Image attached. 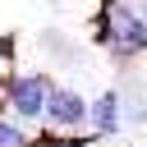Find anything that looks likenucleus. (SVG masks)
Listing matches in <instances>:
<instances>
[{
	"instance_id": "obj_6",
	"label": "nucleus",
	"mask_w": 147,
	"mask_h": 147,
	"mask_svg": "<svg viewBox=\"0 0 147 147\" xmlns=\"http://www.w3.org/2000/svg\"><path fill=\"white\" fill-rule=\"evenodd\" d=\"M0 147H32V142H28V133H23L18 124L0 119Z\"/></svg>"
},
{
	"instance_id": "obj_7",
	"label": "nucleus",
	"mask_w": 147,
	"mask_h": 147,
	"mask_svg": "<svg viewBox=\"0 0 147 147\" xmlns=\"http://www.w3.org/2000/svg\"><path fill=\"white\" fill-rule=\"evenodd\" d=\"M133 9H138V14H142V18H147V0H133Z\"/></svg>"
},
{
	"instance_id": "obj_4",
	"label": "nucleus",
	"mask_w": 147,
	"mask_h": 147,
	"mask_svg": "<svg viewBox=\"0 0 147 147\" xmlns=\"http://www.w3.org/2000/svg\"><path fill=\"white\" fill-rule=\"evenodd\" d=\"M87 124H92L101 138L119 133V124H124V92H101V96L92 101V115H87Z\"/></svg>"
},
{
	"instance_id": "obj_1",
	"label": "nucleus",
	"mask_w": 147,
	"mask_h": 147,
	"mask_svg": "<svg viewBox=\"0 0 147 147\" xmlns=\"http://www.w3.org/2000/svg\"><path fill=\"white\" fill-rule=\"evenodd\" d=\"M101 32H106V46H110L115 55H142V51H147V18H142L129 0H110V5H106Z\"/></svg>"
},
{
	"instance_id": "obj_5",
	"label": "nucleus",
	"mask_w": 147,
	"mask_h": 147,
	"mask_svg": "<svg viewBox=\"0 0 147 147\" xmlns=\"http://www.w3.org/2000/svg\"><path fill=\"white\" fill-rule=\"evenodd\" d=\"M124 124H133V129L147 124V96H142V92H129V96H124Z\"/></svg>"
},
{
	"instance_id": "obj_3",
	"label": "nucleus",
	"mask_w": 147,
	"mask_h": 147,
	"mask_svg": "<svg viewBox=\"0 0 147 147\" xmlns=\"http://www.w3.org/2000/svg\"><path fill=\"white\" fill-rule=\"evenodd\" d=\"M92 115V101L78 96L74 87H51V101H46V119L55 129H83Z\"/></svg>"
},
{
	"instance_id": "obj_2",
	"label": "nucleus",
	"mask_w": 147,
	"mask_h": 147,
	"mask_svg": "<svg viewBox=\"0 0 147 147\" xmlns=\"http://www.w3.org/2000/svg\"><path fill=\"white\" fill-rule=\"evenodd\" d=\"M46 101H51L46 74H14L9 78V110L18 119H46Z\"/></svg>"
}]
</instances>
